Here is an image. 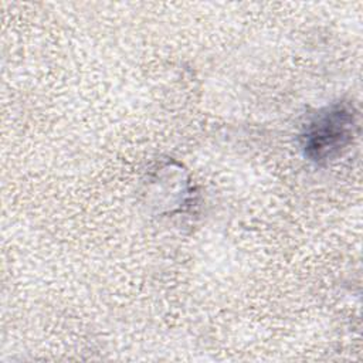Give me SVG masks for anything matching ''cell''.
I'll list each match as a JSON object with an SVG mask.
<instances>
[{
    "label": "cell",
    "mask_w": 363,
    "mask_h": 363,
    "mask_svg": "<svg viewBox=\"0 0 363 363\" xmlns=\"http://www.w3.org/2000/svg\"><path fill=\"white\" fill-rule=\"evenodd\" d=\"M359 132V112L352 102L337 101L318 111L303 126L299 142L303 156L323 164L342 156Z\"/></svg>",
    "instance_id": "6da1fadb"
}]
</instances>
